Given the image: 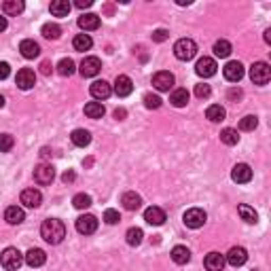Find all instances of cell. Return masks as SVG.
<instances>
[{
	"label": "cell",
	"mask_w": 271,
	"mask_h": 271,
	"mask_svg": "<svg viewBox=\"0 0 271 271\" xmlns=\"http://www.w3.org/2000/svg\"><path fill=\"white\" fill-rule=\"evenodd\" d=\"M40 238H43L47 244H60L62 239L66 238V227L62 221L57 218H47L43 224H40Z\"/></svg>",
	"instance_id": "obj_1"
},
{
	"label": "cell",
	"mask_w": 271,
	"mask_h": 271,
	"mask_svg": "<svg viewBox=\"0 0 271 271\" xmlns=\"http://www.w3.org/2000/svg\"><path fill=\"white\" fill-rule=\"evenodd\" d=\"M0 265L7 271H17L24 265V255H21L17 248H4L0 252Z\"/></svg>",
	"instance_id": "obj_2"
},
{
	"label": "cell",
	"mask_w": 271,
	"mask_h": 271,
	"mask_svg": "<svg viewBox=\"0 0 271 271\" xmlns=\"http://www.w3.org/2000/svg\"><path fill=\"white\" fill-rule=\"evenodd\" d=\"M174 55H176L180 62L193 60V57L197 55V45H195V40H191V38H180V40H178V43L174 45Z\"/></svg>",
	"instance_id": "obj_3"
},
{
	"label": "cell",
	"mask_w": 271,
	"mask_h": 271,
	"mask_svg": "<svg viewBox=\"0 0 271 271\" xmlns=\"http://www.w3.org/2000/svg\"><path fill=\"white\" fill-rule=\"evenodd\" d=\"M250 79H252V83H256V85H267L271 79L269 64H265V62H255V64L250 66Z\"/></svg>",
	"instance_id": "obj_4"
},
{
	"label": "cell",
	"mask_w": 271,
	"mask_h": 271,
	"mask_svg": "<svg viewBox=\"0 0 271 271\" xmlns=\"http://www.w3.org/2000/svg\"><path fill=\"white\" fill-rule=\"evenodd\" d=\"M182 221H184V224H187L189 229H199V227H204L206 224L207 216H206L204 210H199V207H191V210L184 212Z\"/></svg>",
	"instance_id": "obj_5"
},
{
	"label": "cell",
	"mask_w": 271,
	"mask_h": 271,
	"mask_svg": "<svg viewBox=\"0 0 271 271\" xmlns=\"http://www.w3.org/2000/svg\"><path fill=\"white\" fill-rule=\"evenodd\" d=\"M153 87L159 89V91H170L172 87H174V74L168 72V70L155 72L153 74Z\"/></svg>",
	"instance_id": "obj_6"
},
{
	"label": "cell",
	"mask_w": 271,
	"mask_h": 271,
	"mask_svg": "<svg viewBox=\"0 0 271 271\" xmlns=\"http://www.w3.org/2000/svg\"><path fill=\"white\" fill-rule=\"evenodd\" d=\"M15 83H17V87L19 89H32L34 85H36V74H34V70H30V68H21L19 72H17V77H15Z\"/></svg>",
	"instance_id": "obj_7"
},
{
	"label": "cell",
	"mask_w": 271,
	"mask_h": 271,
	"mask_svg": "<svg viewBox=\"0 0 271 271\" xmlns=\"http://www.w3.org/2000/svg\"><path fill=\"white\" fill-rule=\"evenodd\" d=\"M55 178V170L53 165L49 163H40L38 168H34V180H36L38 184H51Z\"/></svg>",
	"instance_id": "obj_8"
},
{
	"label": "cell",
	"mask_w": 271,
	"mask_h": 271,
	"mask_svg": "<svg viewBox=\"0 0 271 271\" xmlns=\"http://www.w3.org/2000/svg\"><path fill=\"white\" fill-rule=\"evenodd\" d=\"M97 229V218L94 214H83L77 218V231L83 235H91Z\"/></svg>",
	"instance_id": "obj_9"
},
{
	"label": "cell",
	"mask_w": 271,
	"mask_h": 271,
	"mask_svg": "<svg viewBox=\"0 0 271 271\" xmlns=\"http://www.w3.org/2000/svg\"><path fill=\"white\" fill-rule=\"evenodd\" d=\"M100 70H102V62L97 60V57H85V60L80 62V68H79V72L83 74L85 79L96 77Z\"/></svg>",
	"instance_id": "obj_10"
},
{
	"label": "cell",
	"mask_w": 271,
	"mask_h": 271,
	"mask_svg": "<svg viewBox=\"0 0 271 271\" xmlns=\"http://www.w3.org/2000/svg\"><path fill=\"white\" fill-rule=\"evenodd\" d=\"M248 261V252H246V248H241V246H233L231 250L227 252V258H224V263H229L231 267H241Z\"/></svg>",
	"instance_id": "obj_11"
},
{
	"label": "cell",
	"mask_w": 271,
	"mask_h": 271,
	"mask_svg": "<svg viewBox=\"0 0 271 271\" xmlns=\"http://www.w3.org/2000/svg\"><path fill=\"white\" fill-rule=\"evenodd\" d=\"M216 62L212 60V57H201V60L195 64V72L199 74V77H204V79H210V77H214L216 74Z\"/></svg>",
	"instance_id": "obj_12"
},
{
	"label": "cell",
	"mask_w": 271,
	"mask_h": 271,
	"mask_svg": "<svg viewBox=\"0 0 271 271\" xmlns=\"http://www.w3.org/2000/svg\"><path fill=\"white\" fill-rule=\"evenodd\" d=\"M223 74H224V79L231 80V83H239V80L244 79V66H241L239 62H229V64L223 68Z\"/></svg>",
	"instance_id": "obj_13"
},
{
	"label": "cell",
	"mask_w": 271,
	"mask_h": 271,
	"mask_svg": "<svg viewBox=\"0 0 271 271\" xmlns=\"http://www.w3.org/2000/svg\"><path fill=\"white\" fill-rule=\"evenodd\" d=\"M144 221L148 224H153V227H161V224L165 223V212L157 206H151L144 210Z\"/></svg>",
	"instance_id": "obj_14"
},
{
	"label": "cell",
	"mask_w": 271,
	"mask_h": 271,
	"mask_svg": "<svg viewBox=\"0 0 271 271\" xmlns=\"http://www.w3.org/2000/svg\"><path fill=\"white\" fill-rule=\"evenodd\" d=\"M131 91H134V83H131L129 77H125V74H119L117 79H114V94L119 97H128Z\"/></svg>",
	"instance_id": "obj_15"
},
{
	"label": "cell",
	"mask_w": 271,
	"mask_h": 271,
	"mask_svg": "<svg viewBox=\"0 0 271 271\" xmlns=\"http://www.w3.org/2000/svg\"><path fill=\"white\" fill-rule=\"evenodd\" d=\"M45 261H47V255L40 248H30L24 255V263L30 265V267H43Z\"/></svg>",
	"instance_id": "obj_16"
},
{
	"label": "cell",
	"mask_w": 271,
	"mask_h": 271,
	"mask_svg": "<svg viewBox=\"0 0 271 271\" xmlns=\"http://www.w3.org/2000/svg\"><path fill=\"white\" fill-rule=\"evenodd\" d=\"M231 178H233V182H238V184L250 182V180H252V170H250V165H248V163H238V165L233 168V172H231Z\"/></svg>",
	"instance_id": "obj_17"
},
{
	"label": "cell",
	"mask_w": 271,
	"mask_h": 271,
	"mask_svg": "<svg viewBox=\"0 0 271 271\" xmlns=\"http://www.w3.org/2000/svg\"><path fill=\"white\" fill-rule=\"evenodd\" d=\"M89 91H91V96H94L96 100H106V97H111L112 87L106 83V80H94Z\"/></svg>",
	"instance_id": "obj_18"
},
{
	"label": "cell",
	"mask_w": 271,
	"mask_h": 271,
	"mask_svg": "<svg viewBox=\"0 0 271 271\" xmlns=\"http://www.w3.org/2000/svg\"><path fill=\"white\" fill-rule=\"evenodd\" d=\"M21 204L26 207H38L43 204V195H40V191H36V189H26V191L21 193Z\"/></svg>",
	"instance_id": "obj_19"
},
{
	"label": "cell",
	"mask_w": 271,
	"mask_h": 271,
	"mask_svg": "<svg viewBox=\"0 0 271 271\" xmlns=\"http://www.w3.org/2000/svg\"><path fill=\"white\" fill-rule=\"evenodd\" d=\"M204 265L207 271H223L224 269V256L221 252H210V255L204 258Z\"/></svg>",
	"instance_id": "obj_20"
},
{
	"label": "cell",
	"mask_w": 271,
	"mask_h": 271,
	"mask_svg": "<svg viewBox=\"0 0 271 271\" xmlns=\"http://www.w3.org/2000/svg\"><path fill=\"white\" fill-rule=\"evenodd\" d=\"M4 221H7L9 224H21V223L26 221L24 207H19V206H11V207H7V212H4Z\"/></svg>",
	"instance_id": "obj_21"
},
{
	"label": "cell",
	"mask_w": 271,
	"mask_h": 271,
	"mask_svg": "<svg viewBox=\"0 0 271 271\" xmlns=\"http://www.w3.org/2000/svg\"><path fill=\"white\" fill-rule=\"evenodd\" d=\"M19 51H21V55L26 57V60H34V57H38L40 55V47H38V43H34V40H21V45H19Z\"/></svg>",
	"instance_id": "obj_22"
},
{
	"label": "cell",
	"mask_w": 271,
	"mask_h": 271,
	"mask_svg": "<svg viewBox=\"0 0 271 271\" xmlns=\"http://www.w3.org/2000/svg\"><path fill=\"white\" fill-rule=\"evenodd\" d=\"M79 28L80 30H97L100 28V17L96 13H87V15H80L79 17Z\"/></svg>",
	"instance_id": "obj_23"
},
{
	"label": "cell",
	"mask_w": 271,
	"mask_h": 271,
	"mask_svg": "<svg viewBox=\"0 0 271 271\" xmlns=\"http://www.w3.org/2000/svg\"><path fill=\"white\" fill-rule=\"evenodd\" d=\"M121 204L125 206V210H138V207L142 206V197L134 191H128V193H123V197H121Z\"/></svg>",
	"instance_id": "obj_24"
},
{
	"label": "cell",
	"mask_w": 271,
	"mask_h": 271,
	"mask_svg": "<svg viewBox=\"0 0 271 271\" xmlns=\"http://www.w3.org/2000/svg\"><path fill=\"white\" fill-rule=\"evenodd\" d=\"M172 261H174L176 265H187L189 261H191V250L184 246H176L174 250H172Z\"/></svg>",
	"instance_id": "obj_25"
},
{
	"label": "cell",
	"mask_w": 271,
	"mask_h": 271,
	"mask_svg": "<svg viewBox=\"0 0 271 271\" xmlns=\"http://www.w3.org/2000/svg\"><path fill=\"white\" fill-rule=\"evenodd\" d=\"M70 140L74 146H80V148H85L87 144L91 142V134L87 129H74L72 131V136H70Z\"/></svg>",
	"instance_id": "obj_26"
},
{
	"label": "cell",
	"mask_w": 271,
	"mask_h": 271,
	"mask_svg": "<svg viewBox=\"0 0 271 271\" xmlns=\"http://www.w3.org/2000/svg\"><path fill=\"white\" fill-rule=\"evenodd\" d=\"M206 117L210 119L212 123H221V121H224V117H227V112H224V108L221 104H212V106H207Z\"/></svg>",
	"instance_id": "obj_27"
},
{
	"label": "cell",
	"mask_w": 271,
	"mask_h": 271,
	"mask_svg": "<svg viewBox=\"0 0 271 271\" xmlns=\"http://www.w3.org/2000/svg\"><path fill=\"white\" fill-rule=\"evenodd\" d=\"M49 11H51V15H55V17H66L70 13V2H68V0H53Z\"/></svg>",
	"instance_id": "obj_28"
},
{
	"label": "cell",
	"mask_w": 271,
	"mask_h": 271,
	"mask_svg": "<svg viewBox=\"0 0 271 271\" xmlns=\"http://www.w3.org/2000/svg\"><path fill=\"white\" fill-rule=\"evenodd\" d=\"M238 214L241 216V221L250 223V224H255V223L258 221V214H256V210H255V207H250V206H246V204L238 206Z\"/></svg>",
	"instance_id": "obj_29"
},
{
	"label": "cell",
	"mask_w": 271,
	"mask_h": 271,
	"mask_svg": "<svg viewBox=\"0 0 271 271\" xmlns=\"http://www.w3.org/2000/svg\"><path fill=\"white\" fill-rule=\"evenodd\" d=\"M104 112H106V108H104L100 102H89V104H85V114H87L89 119H102Z\"/></svg>",
	"instance_id": "obj_30"
},
{
	"label": "cell",
	"mask_w": 271,
	"mask_h": 271,
	"mask_svg": "<svg viewBox=\"0 0 271 271\" xmlns=\"http://www.w3.org/2000/svg\"><path fill=\"white\" fill-rule=\"evenodd\" d=\"M189 97H191V96H189L187 89H176L174 94L170 96V102L174 104L176 108H182V106H187V104H189Z\"/></svg>",
	"instance_id": "obj_31"
},
{
	"label": "cell",
	"mask_w": 271,
	"mask_h": 271,
	"mask_svg": "<svg viewBox=\"0 0 271 271\" xmlns=\"http://www.w3.org/2000/svg\"><path fill=\"white\" fill-rule=\"evenodd\" d=\"M72 45H74L77 51H89L91 45H94V40H91L89 34H77L74 40H72Z\"/></svg>",
	"instance_id": "obj_32"
},
{
	"label": "cell",
	"mask_w": 271,
	"mask_h": 271,
	"mask_svg": "<svg viewBox=\"0 0 271 271\" xmlns=\"http://www.w3.org/2000/svg\"><path fill=\"white\" fill-rule=\"evenodd\" d=\"M2 11L4 15H19L24 11V2L21 0H7V2H2Z\"/></svg>",
	"instance_id": "obj_33"
},
{
	"label": "cell",
	"mask_w": 271,
	"mask_h": 271,
	"mask_svg": "<svg viewBox=\"0 0 271 271\" xmlns=\"http://www.w3.org/2000/svg\"><path fill=\"white\" fill-rule=\"evenodd\" d=\"M221 142H223V144H227V146H235V144L239 142L238 129H231V128L223 129V131H221Z\"/></svg>",
	"instance_id": "obj_34"
},
{
	"label": "cell",
	"mask_w": 271,
	"mask_h": 271,
	"mask_svg": "<svg viewBox=\"0 0 271 271\" xmlns=\"http://www.w3.org/2000/svg\"><path fill=\"white\" fill-rule=\"evenodd\" d=\"M142 238H144V233L140 227H131V229H128V233H125V239H128L129 246H140Z\"/></svg>",
	"instance_id": "obj_35"
},
{
	"label": "cell",
	"mask_w": 271,
	"mask_h": 271,
	"mask_svg": "<svg viewBox=\"0 0 271 271\" xmlns=\"http://www.w3.org/2000/svg\"><path fill=\"white\" fill-rule=\"evenodd\" d=\"M74 70H77V66H74V62L70 57H64V60L57 64V72H60L62 77H72Z\"/></svg>",
	"instance_id": "obj_36"
},
{
	"label": "cell",
	"mask_w": 271,
	"mask_h": 271,
	"mask_svg": "<svg viewBox=\"0 0 271 271\" xmlns=\"http://www.w3.org/2000/svg\"><path fill=\"white\" fill-rule=\"evenodd\" d=\"M214 55L216 57H229L231 55V43H229V40H216L214 43Z\"/></svg>",
	"instance_id": "obj_37"
},
{
	"label": "cell",
	"mask_w": 271,
	"mask_h": 271,
	"mask_svg": "<svg viewBox=\"0 0 271 271\" xmlns=\"http://www.w3.org/2000/svg\"><path fill=\"white\" fill-rule=\"evenodd\" d=\"M40 34H43L45 38H49V40H55V38H60L62 28L57 26V24H45L43 30H40Z\"/></svg>",
	"instance_id": "obj_38"
},
{
	"label": "cell",
	"mask_w": 271,
	"mask_h": 271,
	"mask_svg": "<svg viewBox=\"0 0 271 271\" xmlns=\"http://www.w3.org/2000/svg\"><path fill=\"white\" fill-rule=\"evenodd\" d=\"M72 206L77 207V210H87V207L91 206V197L87 193H79V195H74Z\"/></svg>",
	"instance_id": "obj_39"
},
{
	"label": "cell",
	"mask_w": 271,
	"mask_h": 271,
	"mask_svg": "<svg viewBox=\"0 0 271 271\" xmlns=\"http://www.w3.org/2000/svg\"><path fill=\"white\" fill-rule=\"evenodd\" d=\"M258 125V119L255 117V114H248V117H244L239 121V129L241 131H255Z\"/></svg>",
	"instance_id": "obj_40"
},
{
	"label": "cell",
	"mask_w": 271,
	"mask_h": 271,
	"mask_svg": "<svg viewBox=\"0 0 271 271\" xmlns=\"http://www.w3.org/2000/svg\"><path fill=\"white\" fill-rule=\"evenodd\" d=\"M13 144H15V140L11 134H0V153H9L13 148Z\"/></svg>",
	"instance_id": "obj_41"
},
{
	"label": "cell",
	"mask_w": 271,
	"mask_h": 271,
	"mask_svg": "<svg viewBox=\"0 0 271 271\" xmlns=\"http://www.w3.org/2000/svg\"><path fill=\"white\" fill-rule=\"evenodd\" d=\"M144 106L151 108V111H153V108H159L161 106V97L155 96V94H146V96H144Z\"/></svg>",
	"instance_id": "obj_42"
},
{
	"label": "cell",
	"mask_w": 271,
	"mask_h": 271,
	"mask_svg": "<svg viewBox=\"0 0 271 271\" xmlns=\"http://www.w3.org/2000/svg\"><path fill=\"white\" fill-rule=\"evenodd\" d=\"M210 94H212V87H210V85H206V83L195 85V96H197L199 100H204V97H210Z\"/></svg>",
	"instance_id": "obj_43"
},
{
	"label": "cell",
	"mask_w": 271,
	"mask_h": 271,
	"mask_svg": "<svg viewBox=\"0 0 271 271\" xmlns=\"http://www.w3.org/2000/svg\"><path fill=\"white\" fill-rule=\"evenodd\" d=\"M104 221H106L108 224H117L121 221V216H119L117 210H106L104 212Z\"/></svg>",
	"instance_id": "obj_44"
},
{
	"label": "cell",
	"mask_w": 271,
	"mask_h": 271,
	"mask_svg": "<svg viewBox=\"0 0 271 271\" xmlns=\"http://www.w3.org/2000/svg\"><path fill=\"white\" fill-rule=\"evenodd\" d=\"M168 36H170V32L163 30V28H159V30L153 32V40H155V43H163V40H168Z\"/></svg>",
	"instance_id": "obj_45"
},
{
	"label": "cell",
	"mask_w": 271,
	"mask_h": 271,
	"mask_svg": "<svg viewBox=\"0 0 271 271\" xmlns=\"http://www.w3.org/2000/svg\"><path fill=\"white\" fill-rule=\"evenodd\" d=\"M9 74H11V66L7 64V62H0V80L7 79Z\"/></svg>",
	"instance_id": "obj_46"
},
{
	"label": "cell",
	"mask_w": 271,
	"mask_h": 271,
	"mask_svg": "<svg viewBox=\"0 0 271 271\" xmlns=\"http://www.w3.org/2000/svg\"><path fill=\"white\" fill-rule=\"evenodd\" d=\"M51 70H53V66H51V62H47V60H45L43 64H40V72H43L45 77H49V74H51Z\"/></svg>",
	"instance_id": "obj_47"
},
{
	"label": "cell",
	"mask_w": 271,
	"mask_h": 271,
	"mask_svg": "<svg viewBox=\"0 0 271 271\" xmlns=\"http://www.w3.org/2000/svg\"><path fill=\"white\" fill-rule=\"evenodd\" d=\"M74 178H77V176H74V172H72V170H68V172H64V176H62V180H64V182L68 184V182H74Z\"/></svg>",
	"instance_id": "obj_48"
},
{
	"label": "cell",
	"mask_w": 271,
	"mask_h": 271,
	"mask_svg": "<svg viewBox=\"0 0 271 271\" xmlns=\"http://www.w3.org/2000/svg\"><path fill=\"white\" fill-rule=\"evenodd\" d=\"M125 117H128V112H125V108H117V111H114V119L123 121Z\"/></svg>",
	"instance_id": "obj_49"
},
{
	"label": "cell",
	"mask_w": 271,
	"mask_h": 271,
	"mask_svg": "<svg viewBox=\"0 0 271 271\" xmlns=\"http://www.w3.org/2000/svg\"><path fill=\"white\" fill-rule=\"evenodd\" d=\"M74 4H77L79 9H87V7H91V4H94V2H91V0H77V2H74Z\"/></svg>",
	"instance_id": "obj_50"
},
{
	"label": "cell",
	"mask_w": 271,
	"mask_h": 271,
	"mask_svg": "<svg viewBox=\"0 0 271 271\" xmlns=\"http://www.w3.org/2000/svg\"><path fill=\"white\" fill-rule=\"evenodd\" d=\"M7 17H2V15H0V32H4V30H7Z\"/></svg>",
	"instance_id": "obj_51"
},
{
	"label": "cell",
	"mask_w": 271,
	"mask_h": 271,
	"mask_svg": "<svg viewBox=\"0 0 271 271\" xmlns=\"http://www.w3.org/2000/svg\"><path fill=\"white\" fill-rule=\"evenodd\" d=\"M229 97H241V91H239V89H238V91L231 89V91H229Z\"/></svg>",
	"instance_id": "obj_52"
},
{
	"label": "cell",
	"mask_w": 271,
	"mask_h": 271,
	"mask_svg": "<svg viewBox=\"0 0 271 271\" xmlns=\"http://www.w3.org/2000/svg\"><path fill=\"white\" fill-rule=\"evenodd\" d=\"M49 155H51V151H49V148H43V151H40V157H43V159H47Z\"/></svg>",
	"instance_id": "obj_53"
},
{
	"label": "cell",
	"mask_w": 271,
	"mask_h": 271,
	"mask_svg": "<svg viewBox=\"0 0 271 271\" xmlns=\"http://www.w3.org/2000/svg\"><path fill=\"white\" fill-rule=\"evenodd\" d=\"M265 40H267V43H271V30L265 32Z\"/></svg>",
	"instance_id": "obj_54"
},
{
	"label": "cell",
	"mask_w": 271,
	"mask_h": 271,
	"mask_svg": "<svg viewBox=\"0 0 271 271\" xmlns=\"http://www.w3.org/2000/svg\"><path fill=\"white\" fill-rule=\"evenodd\" d=\"M2 106H4V97L0 96V108H2Z\"/></svg>",
	"instance_id": "obj_55"
}]
</instances>
